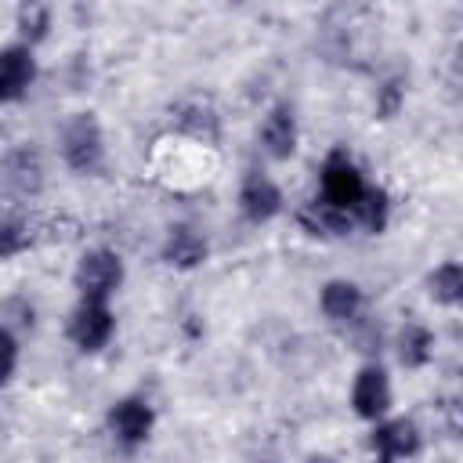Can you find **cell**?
Here are the masks:
<instances>
[{
    "mask_svg": "<svg viewBox=\"0 0 463 463\" xmlns=\"http://www.w3.org/2000/svg\"><path fill=\"white\" fill-rule=\"evenodd\" d=\"M58 152L61 163L76 174V177H94L105 170V130L98 123L94 112H72L61 123L58 134Z\"/></svg>",
    "mask_w": 463,
    "mask_h": 463,
    "instance_id": "obj_1",
    "label": "cell"
},
{
    "mask_svg": "<svg viewBox=\"0 0 463 463\" xmlns=\"http://www.w3.org/2000/svg\"><path fill=\"white\" fill-rule=\"evenodd\" d=\"M127 279V268H123V257L109 246H90L80 253L76 268H72V286L80 293V300H101L109 304L116 297V289L123 286Z\"/></svg>",
    "mask_w": 463,
    "mask_h": 463,
    "instance_id": "obj_2",
    "label": "cell"
},
{
    "mask_svg": "<svg viewBox=\"0 0 463 463\" xmlns=\"http://www.w3.org/2000/svg\"><path fill=\"white\" fill-rule=\"evenodd\" d=\"M105 427H109V434H112L116 445H123L127 452H134V449H141L152 438V430H156V409L141 394L116 398L109 405V412H105Z\"/></svg>",
    "mask_w": 463,
    "mask_h": 463,
    "instance_id": "obj_3",
    "label": "cell"
},
{
    "mask_svg": "<svg viewBox=\"0 0 463 463\" xmlns=\"http://www.w3.org/2000/svg\"><path fill=\"white\" fill-rule=\"evenodd\" d=\"M362 195H365V174L347 156V148H333L322 159V203L351 213Z\"/></svg>",
    "mask_w": 463,
    "mask_h": 463,
    "instance_id": "obj_4",
    "label": "cell"
},
{
    "mask_svg": "<svg viewBox=\"0 0 463 463\" xmlns=\"http://www.w3.org/2000/svg\"><path fill=\"white\" fill-rule=\"evenodd\" d=\"M0 192L14 203H29L43 192V159L33 145H18L0 163Z\"/></svg>",
    "mask_w": 463,
    "mask_h": 463,
    "instance_id": "obj_5",
    "label": "cell"
},
{
    "mask_svg": "<svg viewBox=\"0 0 463 463\" xmlns=\"http://www.w3.org/2000/svg\"><path fill=\"white\" fill-rule=\"evenodd\" d=\"M112 333H116V315L101 300H80L69 315V326H65V336L83 354H98L112 340Z\"/></svg>",
    "mask_w": 463,
    "mask_h": 463,
    "instance_id": "obj_6",
    "label": "cell"
},
{
    "mask_svg": "<svg viewBox=\"0 0 463 463\" xmlns=\"http://www.w3.org/2000/svg\"><path fill=\"white\" fill-rule=\"evenodd\" d=\"M394 405V391H391V376L383 365L365 362L354 380H351V409L358 420L365 423H380Z\"/></svg>",
    "mask_w": 463,
    "mask_h": 463,
    "instance_id": "obj_7",
    "label": "cell"
},
{
    "mask_svg": "<svg viewBox=\"0 0 463 463\" xmlns=\"http://www.w3.org/2000/svg\"><path fill=\"white\" fill-rule=\"evenodd\" d=\"M369 449L376 456V463H398V459H412L423 449V434L409 416H383L380 423H373L369 434Z\"/></svg>",
    "mask_w": 463,
    "mask_h": 463,
    "instance_id": "obj_8",
    "label": "cell"
},
{
    "mask_svg": "<svg viewBox=\"0 0 463 463\" xmlns=\"http://www.w3.org/2000/svg\"><path fill=\"white\" fill-rule=\"evenodd\" d=\"M297 141H300V127H297V109L293 101H275L264 119H260V148L275 159V163H286L293 152H297Z\"/></svg>",
    "mask_w": 463,
    "mask_h": 463,
    "instance_id": "obj_9",
    "label": "cell"
},
{
    "mask_svg": "<svg viewBox=\"0 0 463 463\" xmlns=\"http://www.w3.org/2000/svg\"><path fill=\"white\" fill-rule=\"evenodd\" d=\"M282 206H286L282 188H279L268 174L250 170V174L242 177V184H239V213H242L250 224H268V221H275V217L282 213Z\"/></svg>",
    "mask_w": 463,
    "mask_h": 463,
    "instance_id": "obj_10",
    "label": "cell"
},
{
    "mask_svg": "<svg viewBox=\"0 0 463 463\" xmlns=\"http://www.w3.org/2000/svg\"><path fill=\"white\" fill-rule=\"evenodd\" d=\"M159 257L166 268L174 271H195L206 264L210 257V242L199 228L192 224H170L166 235H163V246H159Z\"/></svg>",
    "mask_w": 463,
    "mask_h": 463,
    "instance_id": "obj_11",
    "label": "cell"
},
{
    "mask_svg": "<svg viewBox=\"0 0 463 463\" xmlns=\"http://www.w3.org/2000/svg\"><path fill=\"white\" fill-rule=\"evenodd\" d=\"M36 80V58L33 47L25 43H7L0 47V105H14L29 94Z\"/></svg>",
    "mask_w": 463,
    "mask_h": 463,
    "instance_id": "obj_12",
    "label": "cell"
},
{
    "mask_svg": "<svg viewBox=\"0 0 463 463\" xmlns=\"http://www.w3.org/2000/svg\"><path fill=\"white\" fill-rule=\"evenodd\" d=\"M362 307H365V293H362V286L351 282V279H329V282L318 289V311H322L333 326H351V322H358Z\"/></svg>",
    "mask_w": 463,
    "mask_h": 463,
    "instance_id": "obj_13",
    "label": "cell"
},
{
    "mask_svg": "<svg viewBox=\"0 0 463 463\" xmlns=\"http://www.w3.org/2000/svg\"><path fill=\"white\" fill-rule=\"evenodd\" d=\"M297 224H300L307 235H315V239H344V235L354 232V217H351L347 210L326 206L322 199L300 206V210H297Z\"/></svg>",
    "mask_w": 463,
    "mask_h": 463,
    "instance_id": "obj_14",
    "label": "cell"
},
{
    "mask_svg": "<svg viewBox=\"0 0 463 463\" xmlns=\"http://www.w3.org/2000/svg\"><path fill=\"white\" fill-rule=\"evenodd\" d=\"M174 127H177L184 137L203 141V145H217V137H221V119H217V112H213L206 101H199V98L181 101V105L174 109Z\"/></svg>",
    "mask_w": 463,
    "mask_h": 463,
    "instance_id": "obj_15",
    "label": "cell"
},
{
    "mask_svg": "<svg viewBox=\"0 0 463 463\" xmlns=\"http://www.w3.org/2000/svg\"><path fill=\"white\" fill-rule=\"evenodd\" d=\"M434 329L423 322H405L398 333V362L405 369H423L434 358Z\"/></svg>",
    "mask_w": 463,
    "mask_h": 463,
    "instance_id": "obj_16",
    "label": "cell"
},
{
    "mask_svg": "<svg viewBox=\"0 0 463 463\" xmlns=\"http://www.w3.org/2000/svg\"><path fill=\"white\" fill-rule=\"evenodd\" d=\"M354 228H365L369 235H380L391 221V195L383 184H365V195L358 199V206L351 210Z\"/></svg>",
    "mask_w": 463,
    "mask_h": 463,
    "instance_id": "obj_17",
    "label": "cell"
},
{
    "mask_svg": "<svg viewBox=\"0 0 463 463\" xmlns=\"http://www.w3.org/2000/svg\"><path fill=\"white\" fill-rule=\"evenodd\" d=\"M427 297L441 307H459V300H463V264L459 260H441L427 275Z\"/></svg>",
    "mask_w": 463,
    "mask_h": 463,
    "instance_id": "obj_18",
    "label": "cell"
},
{
    "mask_svg": "<svg viewBox=\"0 0 463 463\" xmlns=\"http://www.w3.org/2000/svg\"><path fill=\"white\" fill-rule=\"evenodd\" d=\"M14 29H18V43L36 47L51 33V7L47 4H22L14 14Z\"/></svg>",
    "mask_w": 463,
    "mask_h": 463,
    "instance_id": "obj_19",
    "label": "cell"
},
{
    "mask_svg": "<svg viewBox=\"0 0 463 463\" xmlns=\"http://www.w3.org/2000/svg\"><path fill=\"white\" fill-rule=\"evenodd\" d=\"M33 246V224L22 217H0V260H11Z\"/></svg>",
    "mask_w": 463,
    "mask_h": 463,
    "instance_id": "obj_20",
    "label": "cell"
},
{
    "mask_svg": "<svg viewBox=\"0 0 463 463\" xmlns=\"http://www.w3.org/2000/svg\"><path fill=\"white\" fill-rule=\"evenodd\" d=\"M405 105V80L402 76H391L376 87V119H394Z\"/></svg>",
    "mask_w": 463,
    "mask_h": 463,
    "instance_id": "obj_21",
    "label": "cell"
},
{
    "mask_svg": "<svg viewBox=\"0 0 463 463\" xmlns=\"http://www.w3.org/2000/svg\"><path fill=\"white\" fill-rule=\"evenodd\" d=\"M14 369H18V340L7 326H0V387L14 376Z\"/></svg>",
    "mask_w": 463,
    "mask_h": 463,
    "instance_id": "obj_22",
    "label": "cell"
},
{
    "mask_svg": "<svg viewBox=\"0 0 463 463\" xmlns=\"http://www.w3.org/2000/svg\"><path fill=\"white\" fill-rule=\"evenodd\" d=\"M307 463H336V459L326 456V452H315V456H307Z\"/></svg>",
    "mask_w": 463,
    "mask_h": 463,
    "instance_id": "obj_23",
    "label": "cell"
},
{
    "mask_svg": "<svg viewBox=\"0 0 463 463\" xmlns=\"http://www.w3.org/2000/svg\"><path fill=\"white\" fill-rule=\"evenodd\" d=\"M253 463H279V459H275V456H257Z\"/></svg>",
    "mask_w": 463,
    "mask_h": 463,
    "instance_id": "obj_24",
    "label": "cell"
}]
</instances>
